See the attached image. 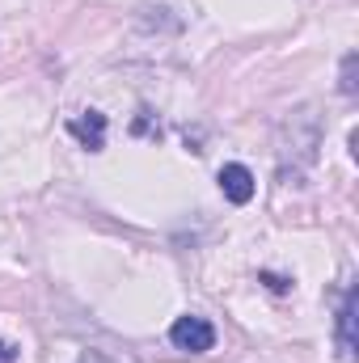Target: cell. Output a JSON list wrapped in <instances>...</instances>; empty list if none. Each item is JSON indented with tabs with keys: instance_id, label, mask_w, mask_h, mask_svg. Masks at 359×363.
<instances>
[{
	"instance_id": "6da1fadb",
	"label": "cell",
	"mask_w": 359,
	"mask_h": 363,
	"mask_svg": "<svg viewBox=\"0 0 359 363\" xmlns=\"http://www.w3.org/2000/svg\"><path fill=\"white\" fill-rule=\"evenodd\" d=\"M170 342H174L178 351L203 355V351H211V347H216V330H211V321H207V317H178V321L170 325Z\"/></svg>"
},
{
	"instance_id": "8992f818",
	"label": "cell",
	"mask_w": 359,
	"mask_h": 363,
	"mask_svg": "<svg viewBox=\"0 0 359 363\" xmlns=\"http://www.w3.org/2000/svg\"><path fill=\"white\" fill-rule=\"evenodd\" d=\"M0 363H17V347L13 342H0Z\"/></svg>"
},
{
	"instance_id": "3957f363",
	"label": "cell",
	"mask_w": 359,
	"mask_h": 363,
	"mask_svg": "<svg viewBox=\"0 0 359 363\" xmlns=\"http://www.w3.org/2000/svg\"><path fill=\"white\" fill-rule=\"evenodd\" d=\"M216 182H220L224 199H228V203H237V207L254 199V174H250L245 165H224V169H220V178H216Z\"/></svg>"
},
{
	"instance_id": "5b68a950",
	"label": "cell",
	"mask_w": 359,
	"mask_h": 363,
	"mask_svg": "<svg viewBox=\"0 0 359 363\" xmlns=\"http://www.w3.org/2000/svg\"><path fill=\"white\" fill-rule=\"evenodd\" d=\"M343 93H347V97L355 93V55L343 60Z\"/></svg>"
},
{
	"instance_id": "277c9868",
	"label": "cell",
	"mask_w": 359,
	"mask_h": 363,
	"mask_svg": "<svg viewBox=\"0 0 359 363\" xmlns=\"http://www.w3.org/2000/svg\"><path fill=\"white\" fill-rule=\"evenodd\" d=\"M68 131L89 148V152H97L101 144H106V114H97V110H85V114H77L72 123H68Z\"/></svg>"
},
{
	"instance_id": "7a4b0ae2",
	"label": "cell",
	"mask_w": 359,
	"mask_h": 363,
	"mask_svg": "<svg viewBox=\"0 0 359 363\" xmlns=\"http://www.w3.org/2000/svg\"><path fill=\"white\" fill-rule=\"evenodd\" d=\"M355 313H359V291H347L338 308V359L355 363Z\"/></svg>"
}]
</instances>
